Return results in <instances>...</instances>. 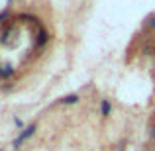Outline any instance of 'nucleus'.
<instances>
[{
	"label": "nucleus",
	"mask_w": 155,
	"mask_h": 151,
	"mask_svg": "<svg viewBox=\"0 0 155 151\" xmlns=\"http://www.w3.org/2000/svg\"><path fill=\"white\" fill-rule=\"evenodd\" d=\"M35 132H38V126H35V124L26 126V128H24L22 132L18 133V137H16V140L12 141V149H16V151H18V149L22 147V145L26 143L28 140H30V137H34V133H35Z\"/></svg>",
	"instance_id": "obj_1"
},
{
	"label": "nucleus",
	"mask_w": 155,
	"mask_h": 151,
	"mask_svg": "<svg viewBox=\"0 0 155 151\" xmlns=\"http://www.w3.org/2000/svg\"><path fill=\"white\" fill-rule=\"evenodd\" d=\"M79 102H81V94H77V92L59 98V104H63V106H73V104H79Z\"/></svg>",
	"instance_id": "obj_2"
},
{
	"label": "nucleus",
	"mask_w": 155,
	"mask_h": 151,
	"mask_svg": "<svg viewBox=\"0 0 155 151\" xmlns=\"http://www.w3.org/2000/svg\"><path fill=\"white\" fill-rule=\"evenodd\" d=\"M110 114H112V102H110L108 98H102L100 100V116L108 118Z\"/></svg>",
	"instance_id": "obj_3"
},
{
	"label": "nucleus",
	"mask_w": 155,
	"mask_h": 151,
	"mask_svg": "<svg viewBox=\"0 0 155 151\" xmlns=\"http://www.w3.org/2000/svg\"><path fill=\"white\" fill-rule=\"evenodd\" d=\"M14 73H16V69L12 67V65H0V79H2V80L10 79Z\"/></svg>",
	"instance_id": "obj_4"
},
{
	"label": "nucleus",
	"mask_w": 155,
	"mask_h": 151,
	"mask_svg": "<svg viewBox=\"0 0 155 151\" xmlns=\"http://www.w3.org/2000/svg\"><path fill=\"white\" fill-rule=\"evenodd\" d=\"M47 41H49V35H47V31L41 28V30L38 31V47H43Z\"/></svg>",
	"instance_id": "obj_5"
},
{
	"label": "nucleus",
	"mask_w": 155,
	"mask_h": 151,
	"mask_svg": "<svg viewBox=\"0 0 155 151\" xmlns=\"http://www.w3.org/2000/svg\"><path fill=\"white\" fill-rule=\"evenodd\" d=\"M8 18H10V8H6L4 12H0V26H2V24L6 22Z\"/></svg>",
	"instance_id": "obj_6"
},
{
	"label": "nucleus",
	"mask_w": 155,
	"mask_h": 151,
	"mask_svg": "<svg viewBox=\"0 0 155 151\" xmlns=\"http://www.w3.org/2000/svg\"><path fill=\"white\" fill-rule=\"evenodd\" d=\"M14 126H16V128H18V130H20V132H22V130H24V128H26V126H24V122H22V120H20V118H14Z\"/></svg>",
	"instance_id": "obj_7"
},
{
	"label": "nucleus",
	"mask_w": 155,
	"mask_h": 151,
	"mask_svg": "<svg viewBox=\"0 0 155 151\" xmlns=\"http://www.w3.org/2000/svg\"><path fill=\"white\" fill-rule=\"evenodd\" d=\"M147 26H149V28H151V30L155 31V14H151V16L147 18Z\"/></svg>",
	"instance_id": "obj_8"
},
{
	"label": "nucleus",
	"mask_w": 155,
	"mask_h": 151,
	"mask_svg": "<svg viewBox=\"0 0 155 151\" xmlns=\"http://www.w3.org/2000/svg\"><path fill=\"white\" fill-rule=\"evenodd\" d=\"M149 140L155 141V124L151 126V128H149Z\"/></svg>",
	"instance_id": "obj_9"
},
{
	"label": "nucleus",
	"mask_w": 155,
	"mask_h": 151,
	"mask_svg": "<svg viewBox=\"0 0 155 151\" xmlns=\"http://www.w3.org/2000/svg\"><path fill=\"white\" fill-rule=\"evenodd\" d=\"M124 145H126V140H122L120 143H118V151H124Z\"/></svg>",
	"instance_id": "obj_10"
},
{
	"label": "nucleus",
	"mask_w": 155,
	"mask_h": 151,
	"mask_svg": "<svg viewBox=\"0 0 155 151\" xmlns=\"http://www.w3.org/2000/svg\"><path fill=\"white\" fill-rule=\"evenodd\" d=\"M0 151H6V149H4V147H0Z\"/></svg>",
	"instance_id": "obj_11"
}]
</instances>
